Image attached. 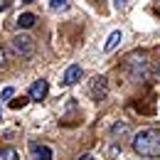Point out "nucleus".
<instances>
[{"label":"nucleus","mask_w":160,"mask_h":160,"mask_svg":"<svg viewBox=\"0 0 160 160\" xmlns=\"http://www.w3.org/2000/svg\"><path fill=\"white\" fill-rule=\"evenodd\" d=\"M133 150L143 158L160 155V128H143L133 136Z\"/></svg>","instance_id":"nucleus-1"},{"label":"nucleus","mask_w":160,"mask_h":160,"mask_svg":"<svg viewBox=\"0 0 160 160\" xmlns=\"http://www.w3.org/2000/svg\"><path fill=\"white\" fill-rule=\"evenodd\" d=\"M10 49H12L15 57L30 59V57L35 54V40H32L30 35H15V37L10 40Z\"/></svg>","instance_id":"nucleus-2"},{"label":"nucleus","mask_w":160,"mask_h":160,"mask_svg":"<svg viewBox=\"0 0 160 160\" xmlns=\"http://www.w3.org/2000/svg\"><path fill=\"white\" fill-rule=\"evenodd\" d=\"M126 72H131V79H133V81L145 79V77H148V59H145V57H138V54L128 57V62H126Z\"/></svg>","instance_id":"nucleus-3"},{"label":"nucleus","mask_w":160,"mask_h":160,"mask_svg":"<svg viewBox=\"0 0 160 160\" xmlns=\"http://www.w3.org/2000/svg\"><path fill=\"white\" fill-rule=\"evenodd\" d=\"M106 94H108L106 77H94V79H91V96L96 101H101V99H106Z\"/></svg>","instance_id":"nucleus-4"},{"label":"nucleus","mask_w":160,"mask_h":160,"mask_svg":"<svg viewBox=\"0 0 160 160\" xmlns=\"http://www.w3.org/2000/svg\"><path fill=\"white\" fill-rule=\"evenodd\" d=\"M47 91H49V84L44 79L32 81V86H30V101H42L47 96Z\"/></svg>","instance_id":"nucleus-5"},{"label":"nucleus","mask_w":160,"mask_h":160,"mask_svg":"<svg viewBox=\"0 0 160 160\" xmlns=\"http://www.w3.org/2000/svg\"><path fill=\"white\" fill-rule=\"evenodd\" d=\"M79 79H81V67L79 64H69L67 72L62 74V84L64 86H72V84H77Z\"/></svg>","instance_id":"nucleus-6"},{"label":"nucleus","mask_w":160,"mask_h":160,"mask_svg":"<svg viewBox=\"0 0 160 160\" xmlns=\"http://www.w3.org/2000/svg\"><path fill=\"white\" fill-rule=\"evenodd\" d=\"M35 22H37V15H35V12H22L15 25H18L20 30H30V27H35Z\"/></svg>","instance_id":"nucleus-7"},{"label":"nucleus","mask_w":160,"mask_h":160,"mask_svg":"<svg viewBox=\"0 0 160 160\" xmlns=\"http://www.w3.org/2000/svg\"><path fill=\"white\" fill-rule=\"evenodd\" d=\"M32 160H52L49 145H32Z\"/></svg>","instance_id":"nucleus-8"},{"label":"nucleus","mask_w":160,"mask_h":160,"mask_svg":"<svg viewBox=\"0 0 160 160\" xmlns=\"http://www.w3.org/2000/svg\"><path fill=\"white\" fill-rule=\"evenodd\" d=\"M118 42H121V32L116 30V32L108 35V40H106V44H103V52H113V49L118 47Z\"/></svg>","instance_id":"nucleus-9"},{"label":"nucleus","mask_w":160,"mask_h":160,"mask_svg":"<svg viewBox=\"0 0 160 160\" xmlns=\"http://www.w3.org/2000/svg\"><path fill=\"white\" fill-rule=\"evenodd\" d=\"M0 160H18V150L15 148H2L0 150Z\"/></svg>","instance_id":"nucleus-10"},{"label":"nucleus","mask_w":160,"mask_h":160,"mask_svg":"<svg viewBox=\"0 0 160 160\" xmlns=\"http://www.w3.org/2000/svg\"><path fill=\"white\" fill-rule=\"evenodd\" d=\"M49 8H52V10H67V8H69V2H67V0H52V2H49Z\"/></svg>","instance_id":"nucleus-11"},{"label":"nucleus","mask_w":160,"mask_h":160,"mask_svg":"<svg viewBox=\"0 0 160 160\" xmlns=\"http://www.w3.org/2000/svg\"><path fill=\"white\" fill-rule=\"evenodd\" d=\"M25 103H27V99L22 96V99H15V101H10V108H22Z\"/></svg>","instance_id":"nucleus-12"},{"label":"nucleus","mask_w":160,"mask_h":160,"mask_svg":"<svg viewBox=\"0 0 160 160\" xmlns=\"http://www.w3.org/2000/svg\"><path fill=\"white\" fill-rule=\"evenodd\" d=\"M5 64H8V52H5L2 47H0V69H2Z\"/></svg>","instance_id":"nucleus-13"},{"label":"nucleus","mask_w":160,"mask_h":160,"mask_svg":"<svg viewBox=\"0 0 160 160\" xmlns=\"http://www.w3.org/2000/svg\"><path fill=\"white\" fill-rule=\"evenodd\" d=\"M12 94H15V91H12L10 86H8V89H2V99H12Z\"/></svg>","instance_id":"nucleus-14"},{"label":"nucleus","mask_w":160,"mask_h":160,"mask_svg":"<svg viewBox=\"0 0 160 160\" xmlns=\"http://www.w3.org/2000/svg\"><path fill=\"white\" fill-rule=\"evenodd\" d=\"M113 2H116V5H118V8H123V5H126V2H128V0H113Z\"/></svg>","instance_id":"nucleus-15"},{"label":"nucleus","mask_w":160,"mask_h":160,"mask_svg":"<svg viewBox=\"0 0 160 160\" xmlns=\"http://www.w3.org/2000/svg\"><path fill=\"white\" fill-rule=\"evenodd\" d=\"M79 160H96V158H94V155H81Z\"/></svg>","instance_id":"nucleus-16"},{"label":"nucleus","mask_w":160,"mask_h":160,"mask_svg":"<svg viewBox=\"0 0 160 160\" xmlns=\"http://www.w3.org/2000/svg\"><path fill=\"white\" fill-rule=\"evenodd\" d=\"M22 2H32V0H22Z\"/></svg>","instance_id":"nucleus-17"},{"label":"nucleus","mask_w":160,"mask_h":160,"mask_svg":"<svg viewBox=\"0 0 160 160\" xmlns=\"http://www.w3.org/2000/svg\"><path fill=\"white\" fill-rule=\"evenodd\" d=\"M0 116H2V111H0Z\"/></svg>","instance_id":"nucleus-18"}]
</instances>
